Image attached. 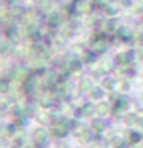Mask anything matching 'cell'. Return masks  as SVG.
Wrapping results in <instances>:
<instances>
[{"mask_svg": "<svg viewBox=\"0 0 143 148\" xmlns=\"http://www.w3.org/2000/svg\"><path fill=\"white\" fill-rule=\"evenodd\" d=\"M69 69H71V71H78V69H82V62L80 60H71V62H69Z\"/></svg>", "mask_w": 143, "mask_h": 148, "instance_id": "9c48e42d", "label": "cell"}, {"mask_svg": "<svg viewBox=\"0 0 143 148\" xmlns=\"http://www.w3.org/2000/svg\"><path fill=\"white\" fill-rule=\"evenodd\" d=\"M115 60H117V63H120V65H123V63H128V62H129V53L118 54L117 57H115Z\"/></svg>", "mask_w": 143, "mask_h": 148, "instance_id": "ba28073f", "label": "cell"}, {"mask_svg": "<svg viewBox=\"0 0 143 148\" xmlns=\"http://www.w3.org/2000/svg\"><path fill=\"white\" fill-rule=\"evenodd\" d=\"M118 88H120V90H122V91H128L129 90V85H128V82H118Z\"/></svg>", "mask_w": 143, "mask_h": 148, "instance_id": "2e32d148", "label": "cell"}, {"mask_svg": "<svg viewBox=\"0 0 143 148\" xmlns=\"http://www.w3.org/2000/svg\"><path fill=\"white\" fill-rule=\"evenodd\" d=\"M92 86H94V83H92L91 79H83V80L80 82V90L82 91H91L92 90Z\"/></svg>", "mask_w": 143, "mask_h": 148, "instance_id": "3957f363", "label": "cell"}, {"mask_svg": "<svg viewBox=\"0 0 143 148\" xmlns=\"http://www.w3.org/2000/svg\"><path fill=\"white\" fill-rule=\"evenodd\" d=\"M126 106H128V102L125 100V99H120L117 103H115V106H114V113H115V114L123 113V111L126 110Z\"/></svg>", "mask_w": 143, "mask_h": 148, "instance_id": "7a4b0ae2", "label": "cell"}, {"mask_svg": "<svg viewBox=\"0 0 143 148\" xmlns=\"http://www.w3.org/2000/svg\"><path fill=\"white\" fill-rule=\"evenodd\" d=\"M91 148H100L99 145H94V147H91Z\"/></svg>", "mask_w": 143, "mask_h": 148, "instance_id": "e0dca14e", "label": "cell"}, {"mask_svg": "<svg viewBox=\"0 0 143 148\" xmlns=\"http://www.w3.org/2000/svg\"><path fill=\"white\" fill-rule=\"evenodd\" d=\"M105 11H106V14H108V16H114V14L117 12V8H115V6H111V5H106V6H105Z\"/></svg>", "mask_w": 143, "mask_h": 148, "instance_id": "4fadbf2b", "label": "cell"}, {"mask_svg": "<svg viewBox=\"0 0 143 148\" xmlns=\"http://www.w3.org/2000/svg\"><path fill=\"white\" fill-rule=\"evenodd\" d=\"M114 85H115V82L112 79H105L103 80V88H106V90H112Z\"/></svg>", "mask_w": 143, "mask_h": 148, "instance_id": "7c38bea8", "label": "cell"}, {"mask_svg": "<svg viewBox=\"0 0 143 148\" xmlns=\"http://www.w3.org/2000/svg\"><path fill=\"white\" fill-rule=\"evenodd\" d=\"M111 68H112V63H111V62H103V63H101V66H100L101 71H109Z\"/></svg>", "mask_w": 143, "mask_h": 148, "instance_id": "9a60e30c", "label": "cell"}, {"mask_svg": "<svg viewBox=\"0 0 143 148\" xmlns=\"http://www.w3.org/2000/svg\"><path fill=\"white\" fill-rule=\"evenodd\" d=\"M140 134H138V133H131V136H129V140H131L132 143H137L138 140H140Z\"/></svg>", "mask_w": 143, "mask_h": 148, "instance_id": "5bb4252c", "label": "cell"}, {"mask_svg": "<svg viewBox=\"0 0 143 148\" xmlns=\"http://www.w3.org/2000/svg\"><path fill=\"white\" fill-rule=\"evenodd\" d=\"M91 96H92V99H101V96H103V91H101L100 88L92 86V90H91Z\"/></svg>", "mask_w": 143, "mask_h": 148, "instance_id": "30bf717a", "label": "cell"}, {"mask_svg": "<svg viewBox=\"0 0 143 148\" xmlns=\"http://www.w3.org/2000/svg\"><path fill=\"white\" fill-rule=\"evenodd\" d=\"M95 111H97V114H100V116H105V114L109 111V108H108V105H106L105 102H100V103L95 106Z\"/></svg>", "mask_w": 143, "mask_h": 148, "instance_id": "5b68a950", "label": "cell"}, {"mask_svg": "<svg viewBox=\"0 0 143 148\" xmlns=\"http://www.w3.org/2000/svg\"><path fill=\"white\" fill-rule=\"evenodd\" d=\"M106 49V42L103 39H95L92 43V53H101Z\"/></svg>", "mask_w": 143, "mask_h": 148, "instance_id": "6da1fadb", "label": "cell"}, {"mask_svg": "<svg viewBox=\"0 0 143 148\" xmlns=\"http://www.w3.org/2000/svg\"><path fill=\"white\" fill-rule=\"evenodd\" d=\"M118 36L122 37V39H129V37L132 36V32H131L129 28H120V29H118Z\"/></svg>", "mask_w": 143, "mask_h": 148, "instance_id": "52a82bcc", "label": "cell"}, {"mask_svg": "<svg viewBox=\"0 0 143 148\" xmlns=\"http://www.w3.org/2000/svg\"><path fill=\"white\" fill-rule=\"evenodd\" d=\"M94 105H92V103H86L85 106H83V108H82V113H83V116H91L92 113H94Z\"/></svg>", "mask_w": 143, "mask_h": 148, "instance_id": "8992f818", "label": "cell"}, {"mask_svg": "<svg viewBox=\"0 0 143 148\" xmlns=\"http://www.w3.org/2000/svg\"><path fill=\"white\" fill-rule=\"evenodd\" d=\"M115 29H117V22H114V20H111L105 25V31H108V32L115 31Z\"/></svg>", "mask_w": 143, "mask_h": 148, "instance_id": "8fae6325", "label": "cell"}, {"mask_svg": "<svg viewBox=\"0 0 143 148\" xmlns=\"http://www.w3.org/2000/svg\"><path fill=\"white\" fill-rule=\"evenodd\" d=\"M92 128H94L95 131L101 133V131H105V130H106V123L103 122V120H100V119H95L94 122H92Z\"/></svg>", "mask_w": 143, "mask_h": 148, "instance_id": "277c9868", "label": "cell"}]
</instances>
